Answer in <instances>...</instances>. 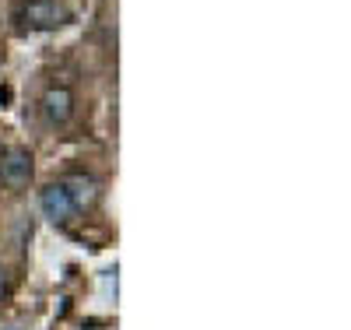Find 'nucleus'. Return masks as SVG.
<instances>
[{
  "label": "nucleus",
  "instance_id": "1",
  "mask_svg": "<svg viewBox=\"0 0 351 330\" xmlns=\"http://www.w3.org/2000/svg\"><path fill=\"white\" fill-rule=\"evenodd\" d=\"M11 21L18 32H53L71 21V8L64 0H18L11 8Z\"/></svg>",
  "mask_w": 351,
  "mask_h": 330
},
{
  "label": "nucleus",
  "instance_id": "2",
  "mask_svg": "<svg viewBox=\"0 0 351 330\" xmlns=\"http://www.w3.org/2000/svg\"><path fill=\"white\" fill-rule=\"evenodd\" d=\"M32 155H28V148H8L4 155H0V183L11 187V190H21L32 183Z\"/></svg>",
  "mask_w": 351,
  "mask_h": 330
},
{
  "label": "nucleus",
  "instance_id": "3",
  "mask_svg": "<svg viewBox=\"0 0 351 330\" xmlns=\"http://www.w3.org/2000/svg\"><path fill=\"white\" fill-rule=\"evenodd\" d=\"M39 207H43V215H46L53 225H71V222L77 218L74 204H71V197H67V190H64L60 183H46V187L39 190Z\"/></svg>",
  "mask_w": 351,
  "mask_h": 330
},
{
  "label": "nucleus",
  "instance_id": "4",
  "mask_svg": "<svg viewBox=\"0 0 351 330\" xmlns=\"http://www.w3.org/2000/svg\"><path fill=\"white\" fill-rule=\"evenodd\" d=\"M43 116H46V123L64 127L67 119L74 116V95H71V88H64V84L46 88V95H43Z\"/></svg>",
  "mask_w": 351,
  "mask_h": 330
},
{
  "label": "nucleus",
  "instance_id": "5",
  "mask_svg": "<svg viewBox=\"0 0 351 330\" xmlns=\"http://www.w3.org/2000/svg\"><path fill=\"white\" fill-rule=\"evenodd\" d=\"M60 187L67 190V197H71V204H74V211L81 215V211H88V207H95V200H99V183L92 176H84V172H71V176H64L60 179Z\"/></svg>",
  "mask_w": 351,
  "mask_h": 330
},
{
  "label": "nucleus",
  "instance_id": "6",
  "mask_svg": "<svg viewBox=\"0 0 351 330\" xmlns=\"http://www.w3.org/2000/svg\"><path fill=\"white\" fill-rule=\"evenodd\" d=\"M8 292H11V274H8V267L0 263V303L8 298Z\"/></svg>",
  "mask_w": 351,
  "mask_h": 330
}]
</instances>
